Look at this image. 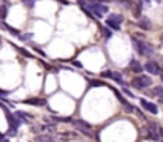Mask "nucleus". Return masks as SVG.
Masks as SVG:
<instances>
[{
    "label": "nucleus",
    "mask_w": 163,
    "mask_h": 142,
    "mask_svg": "<svg viewBox=\"0 0 163 142\" xmlns=\"http://www.w3.org/2000/svg\"><path fill=\"white\" fill-rule=\"evenodd\" d=\"M22 3H24V6H25V8L32 10L33 6H35V0H22Z\"/></svg>",
    "instance_id": "aec40b11"
},
{
    "label": "nucleus",
    "mask_w": 163,
    "mask_h": 142,
    "mask_svg": "<svg viewBox=\"0 0 163 142\" xmlns=\"http://www.w3.org/2000/svg\"><path fill=\"white\" fill-rule=\"evenodd\" d=\"M139 103H141V106H143L146 111H149L151 114H154V115H157V114H158V106L154 104L152 101H147V99H143V98H141Z\"/></svg>",
    "instance_id": "0eeeda50"
},
{
    "label": "nucleus",
    "mask_w": 163,
    "mask_h": 142,
    "mask_svg": "<svg viewBox=\"0 0 163 142\" xmlns=\"http://www.w3.org/2000/svg\"><path fill=\"white\" fill-rule=\"evenodd\" d=\"M160 77H161V82H163V74H161V76H160Z\"/></svg>",
    "instance_id": "473e14b6"
},
{
    "label": "nucleus",
    "mask_w": 163,
    "mask_h": 142,
    "mask_svg": "<svg viewBox=\"0 0 163 142\" xmlns=\"http://www.w3.org/2000/svg\"><path fill=\"white\" fill-rule=\"evenodd\" d=\"M89 10L94 13L95 18H103L108 13V6L101 2H92V3H89Z\"/></svg>",
    "instance_id": "f03ea898"
},
{
    "label": "nucleus",
    "mask_w": 163,
    "mask_h": 142,
    "mask_svg": "<svg viewBox=\"0 0 163 142\" xmlns=\"http://www.w3.org/2000/svg\"><path fill=\"white\" fill-rule=\"evenodd\" d=\"M106 25L111 27V30H120V25H117V24H114V22H111V21H108V19H106Z\"/></svg>",
    "instance_id": "412c9836"
},
{
    "label": "nucleus",
    "mask_w": 163,
    "mask_h": 142,
    "mask_svg": "<svg viewBox=\"0 0 163 142\" xmlns=\"http://www.w3.org/2000/svg\"><path fill=\"white\" fill-rule=\"evenodd\" d=\"M101 77H112V71H101Z\"/></svg>",
    "instance_id": "b1692460"
},
{
    "label": "nucleus",
    "mask_w": 163,
    "mask_h": 142,
    "mask_svg": "<svg viewBox=\"0 0 163 142\" xmlns=\"http://www.w3.org/2000/svg\"><path fill=\"white\" fill-rule=\"evenodd\" d=\"M0 142H10V140H8V139H6V137H3V136H2V134H0Z\"/></svg>",
    "instance_id": "7c9ffc66"
},
{
    "label": "nucleus",
    "mask_w": 163,
    "mask_h": 142,
    "mask_svg": "<svg viewBox=\"0 0 163 142\" xmlns=\"http://www.w3.org/2000/svg\"><path fill=\"white\" fill-rule=\"evenodd\" d=\"M138 27L139 28H143V30H151L152 28V22H151V19L149 18H139V21H138Z\"/></svg>",
    "instance_id": "6e6552de"
},
{
    "label": "nucleus",
    "mask_w": 163,
    "mask_h": 142,
    "mask_svg": "<svg viewBox=\"0 0 163 142\" xmlns=\"http://www.w3.org/2000/svg\"><path fill=\"white\" fill-rule=\"evenodd\" d=\"M32 37H33L32 33H25V35H21V40H24V41H29V40H32Z\"/></svg>",
    "instance_id": "5701e85b"
},
{
    "label": "nucleus",
    "mask_w": 163,
    "mask_h": 142,
    "mask_svg": "<svg viewBox=\"0 0 163 142\" xmlns=\"http://www.w3.org/2000/svg\"><path fill=\"white\" fill-rule=\"evenodd\" d=\"M108 21H111V22L120 25V24L124 22V16H122V14H116V13H114V14H111V16L108 18Z\"/></svg>",
    "instance_id": "9b49d317"
},
{
    "label": "nucleus",
    "mask_w": 163,
    "mask_h": 142,
    "mask_svg": "<svg viewBox=\"0 0 163 142\" xmlns=\"http://www.w3.org/2000/svg\"><path fill=\"white\" fill-rule=\"evenodd\" d=\"M57 2H60L62 5H70V2H68V0H57Z\"/></svg>",
    "instance_id": "c756f323"
},
{
    "label": "nucleus",
    "mask_w": 163,
    "mask_h": 142,
    "mask_svg": "<svg viewBox=\"0 0 163 142\" xmlns=\"http://www.w3.org/2000/svg\"><path fill=\"white\" fill-rule=\"evenodd\" d=\"M24 103L25 104H32V106H45L46 104V101L41 99V98H27Z\"/></svg>",
    "instance_id": "1a4fd4ad"
},
{
    "label": "nucleus",
    "mask_w": 163,
    "mask_h": 142,
    "mask_svg": "<svg viewBox=\"0 0 163 142\" xmlns=\"http://www.w3.org/2000/svg\"><path fill=\"white\" fill-rule=\"evenodd\" d=\"M10 95V92H6V90H2L0 89V96H8Z\"/></svg>",
    "instance_id": "bb28decb"
},
{
    "label": "nucleus",
    "mask_w": 163,
    "mask_h": 142,
    "mask_svg": "<svg viewBox=\"0 0 163 142\" xmlns=\"http://www.w3.org/2000/svg\"><path fill=\"white\" fill-rule=\"evenodd\" d=\"M131 41H133V46H135V49L138 51V54L146 55V57L154 55V47H152V44H149L147 41L139 40V38H136V37H133Z\"/></svg>",
    "instance_id": "f257e3e1"
},
{
    "label": "nucleus",
    "mask_w": 163,
    "mask_h": 142,
    "mask_svg": "<svg viewBox=\"0 0 163 142\" xmlns=\"http://www.w3.org/2000/svg\"><path fill=\"white\" fill-rule=\"evenodd\" d=\"M73 65H75V66H78V68H82V63H81V62H75Z\"/></svg>",
    "instance_id": "c85d7f7f"
},
{
    "label": "nucleus",
    "mask_w": 163,
    "mask_h": 142,
    "mask_svg": "<svg viewBox=\"0 0 163 142\" xmlns=\"http://www.w3.org/2000/svg\"><path fill=\"white\" fill-rule=\"evenodd\" d=\"M0 27H2L3 30H6V32H10L11 35H15V37H19V35H21V33H19L18 30H16V28H13V27H10L8 24H5L3 21H2V22H0Z\"/></svg>",
    "instance_id": "ddd939ff"
},
{
    "label": "nucleus",
    "mask_w": 163,
    "mask_h": 142,
    "mask_svg": "<svg viewBox=\"0 0 163 142\" xmlns=\"http://www.w3.org/2000/svg\"><path fill=\"white\" fill-rule=\"evenodd\" d=\"M143 65H141V63L138 62V60H130V69L131 71H135V73H141V71H143Z\"/></svg>",
    "instance_id": "9d476101"
},
{
    "label": "nucleus",
    "mask_w": 163,
    "mask_h": 142,
    "mask_svg": "<svg viewBox=\"0 0 163 142\" xmlns=\"http://www.w3.org/2000/svg\"><path fill=\"white\" fill-rule=\"evenodd\" d=\"M151 95L152 96H158V98H163V87H154L152 90H151Z\"/></svg>",
    "instance_id": "2eb2a0df"
},
{
    "label": "nucleus",
    "mask_w": 163,
    "mask_h": 142,
    "mask_svg": "<svg viewBox=\"0 0 163 142\" xmlns=\"http://www.w3.org/2000/svg\"><path fill=\"white\" fill-rule=\"evenodd\" d=\"M124 93H125V95H127V96H130V98H135V95H133V93H131V92H130V90H128V89H124Z\"/></svg>",
    "instance_id": "a878e982"
},
{
    "label": "nucleus",
    "mask_w": 163,
    "mask_h": 142,
    "mask_svg": "<svg viewBox=\"0 0 163 142\" xmlns=\"http://www.w3.org/2000/svg\"><path fill=\"white\" fill-rule=\"evenodd\" d=\"M131 84H133L136 89L143 90V89L151 87V85H152V79H151V76H146V74H143V76H136V77H135Z\"/></svg>",
    "instance_id": "7ed1b4c3"
},
{
    "label": "nucleus",
    "mask_w": 163,
    "mask_h": 142,
    "mask_svg": "<svg viewBox=\"0 0 163 142\" xmlns=\"http://www.w3.org/2000/svg\"><path fill=\"white\" fill-rule=\"evenodd\" d=\"M8 14V6L6 5H0V21H3Z\"/></svg>",
    "instance_id": "dca6fc26"
},
{
    "label": "nucleus",
    "mask_w": 163,
    "mask_h": 142,
    "mask_svg": "<svg viewBox=\"0 0 163 142\" xmlns=\"http://www.w3.org/2000/svg\"><path fill=\"white\" fill-rule=\"evenodd\" d=\"M55 125H46V126H43V131H48L49 134H55Z\"/></svg>",
    "instance_id": "a211bd4d"
},
{
    "label": "nucleus",
    "mask_w": 163,
    "mask_h": 142,
    "mask_svg": "<svg viewBox=\"0 0 163 142\" xmlns=\"http://www.w3.org/2000/svg\"><path fill=\"white\" fill-rule=\"evenodd\" d=\"M37 142H54V137L52 134H40V136L35 137Z\"/></svg>",
    "instance_id": "f8f14e48"
},
{
    "label": "nucleus",
    "mask_w": 163,
    "mask_h": 142,
    "mask_svg": "<svg viewBox=\"0 0 163 142\" xmlns=\"http://www.w3.org/2000/svg\"><path fill=\"white\" fill-rule=\"evenodd\" d=\"M158 134H160V137L163 139V126H158Z\"/></svg>",
    "instance_id": "cd10ccee"
},
{
    "label": "nucleus",
    "mask_w": 163,
    "mask_h": 142,
    "mask_svg": "<svg viewBox=\"0 0 163 142\" xmlns=\"http://www.w3.org/2000/svg\"><path fill=\"white\" fill-rule=\"evenodd\" d=\"M146 131H147V136L151 137V139H154V140H158V139H160V134H158V125H155L154 122H149V123H147Z\"/></svg>",
    "instance_id": "423d86ee"
},
{
    "label": "nucleus",
    "mask_w": 163,
    "mask_h": 142,
    "mask_svg": "<svg viewBox=\"0 0 163 142\" xmlns=\"http://www.w3.org/2000/svg\"><path fill=\"white\" fill-rule=\"evenodd\" d=\"M157 63H158V65L161 66V69H163V55H158L157 57Z\"/></svg>",
    "instance_id": "393cba45"
},
{
    "label": "nucleus",
    "mask_w": 163,
    "mask_h": 142,
    "mask_svg": "<svg viewBox=\"0 0 163 142\" xmlns=\"http://www.w3.org/2000/svg\"><path fill=\"white\" fill-rule=\"evenodd\" d=\"M15 49H16V51H19V52L22 54L24 57H29V59H32V57H33V55H32V54H30L29 51H25V49H22V47H19V46H15Z\"/></svg>",
    "instance_id": "6ab92c4d"
},
{
    "label": "nucleus",
    "mask_w": 163,
    "mask_h": 142,
    "mask_svg": "<svg viewBox=\"0 0 163 142\" xmlns=\"http://www.w3.org/2000/svg\"><path fill=\"white\" fill-rule=\"evenodd\" d=\"M89 85H92V87H103L105 85V82H101V81H89Z\"/></svg>",
    "instance_id": "4be33fe9"
},
{
    "label": "nucleus",
    "mask_w": 163,
    "mask_h": 142,
    "mask_svg": "<svg viewBox=\"0 0 163 142\" xmlns=\"http://www.w3.org/2000/svg\"><path fill=\"white\" fill-rule=\"evenodd\" d=\"M160 101H161V103H163V98H160Z\"/></svg>",
    "instance_id": "72a5a7b5"
},
{
    "label": "nucleus",
    "mask_w": 163,
    "mask_h": 142,
    "mask_svg": "<svg viewBox=\"0 0 163 142\" xmlns=\"http://www.w3.org/2000/svg\"><path fill=\"white\" fill-rule=\"evenodd\" d=\"M73 125L79 130L81 133H84L86 136H92V126L87 123V122H84V120H73Z\"/></svg>",
    "instance_id": "39448f33"
},
{
    "label": "nucleus",
    "mask_w": 163,
    "mask_h": 142,
    "mask_svg": "<svg viewBox=\"0 0 163 142\" xmlns=\"http://www.w3.org/2000/svg\"><path fill=\"white\" fill-rule=\"evenodd\" d=\"M15 115L19 118V120H22V122H27V120H29L32 115H30V114H27V112H22V111H16L15 112Z\"/></svg>",
    "instance_id": "4468645a"
},
{
    "label": "nucleus",
    "mask_w": 163,
    "mask_h": 142,
    "mask_svg": "<svg viewBox=\"0 0 163 142\" xmlns=\"http://www.w3.org/2000/svg\"><path fill=\"white\" fill-rule=\"evenodd\" d=\"M112 81H116L117 84H124V81H122V74L120 73H116V71H112V77H111Z\"/></svg>",
    "instance_id": "f3484780"
},
{
    "label": "nucleus",
    "mask_w": 163,
    "mask_h": 142,
    "mask_svg": "<svg viewBox=\"0 0 163 142\" xmlns=\"http://www.w3.org/2000/svg\"><path fill=\"white\" fill-rule=\"evenodd\" d=\"M144 69L147 71L149 74H154V76H161L163 73H161V66L157 63V60H149V62H146V65H144Z\"/></svg>",
    "instance_id": "20e7f679"
},
{
    "label": "nucleus",
    "mask_w": 163,
    "mask_h": 142,
    "mask_svg": "<svg viewBox=\"0 0 163 142\" xmlns=\"http://www.w3.org/2000/svg\"><path fill=\"white\" fill-rule=\"evenodd\" d=\"M160 41H161V44H163V33H161V37H160Z\"/></svg>",
    "instance_id": "2f4dec72"
}]
</instances>
